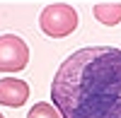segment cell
I'll list each match as a JSON object with an SVG mask.
<instances>
[{
	"label": "cell",
	"mask_w": 121,
	"mask_h": 118,
	"mask_svg": "<svg viewBox=\"0 0 121 118\" xmlns=\"http://www.w3.org/2000/svg\"><path fill=\"white\" fill-rule=\"evenodd\" d=\"M51 101L63 118H121V48L87 46L53 75Z\"/></svg>",
	"instance_id": "obj_1"
},
{
	"label": "cell",
	"mask_w": 121,
	"mask_h": 118,
	"mask_svg": "<svg viewBox=\"0 0 121 118\" xmlns=\"http://www.w3.org/2000/svg\"><path fill=\"white\" fill-rule=\"evenodd\" d=\"M39 27L51 39H65L78 29V12L68 3H53L39 15Z\"/></svg>",
	"instance_id": "obj_2"
},
{
	"label": "cell",
	"mask_w": 121,
	"mask_h": 118,
	"mask_svg": "<svg viewBox=\"0 0 121 118\" xmlns=\"http://www.w3.org/2000/svg\"><path fill=\"white\" fill-rule=\"evenodd\" d=\"M29 63V46L15 34L0 36V72H19Z\"/></svg>",
	"instance_id": "obj_3"
},
{
	"label": "cell",
	"mask_w": 121,
	"mask_h": 118,
	"mask_svg": "<svg viewBox=\"0 0 121 118\" xmlns=\"http://www.w3.org/2000/svg\"><path fill=\"white\" fill-rule=\"evenodd\" d=\"M29 99V84L17 77H3L0 80V104L10 109H19Z\"/></svg>",
	"instance_id": "obj_4"
},
{
	"label": "cell",
	"mask_w": 121,
	"mask_h": 118,
	"mask_svg": "<svg viewBox=\"0 0 121 118\" xmlns=\"http://www.w3.org/2000/svg\"><path fill=\"white\" fill-rule=\"evenodd\" d=\"M95 19L97 22H102L107 27H114L121 22V3H99L95 5Z\"/></svg>",
	"instance_id": "obj_5"
},
{
	"label": "cell",
	"mask_w": 121,
	"mask_h": 118,
	"mask_svg": "<svg viewBox=\"0 0 121 118\" xmlns=\"http://www.w3.org/2000/svg\"><path fill=\"white\" fill-rule=\"evenodd\" d=\"M27 118H63V116H60V111L53 104H44L41 101V104H34L32 109H29Z\"/></svg>",
	"instance_id": "obj_6"
},
{
	"label": "cell",
	"mask_w": 121,
	"mask_h": 118,
	"mask_svg": "<svg viewBox=\"0 0 121 118\" xmlns=\"http://www.w3.org/2000/svg\"><path fill=\"white\" fill-rule=\"evenodd\" d=\"M0 118H5V116H3V113H0Z\"/></svg>",
	"instance_id": "obj_7"
}]
</instances>
